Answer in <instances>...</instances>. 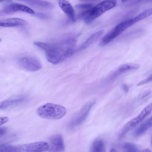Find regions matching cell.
Segmentation results:
<instances>
[{
  "instance_id": "1",
  "label": "cell",
  "mask_w": 152,
  "mask_h": 152,
  "mask_svg": "<svg viewBox=\"0 0 152 152\" xmlns=\"http://www.w3.org/2000/svg\"><path fill=\"white\" fill-rule=\"evenodd\" d=\"M76 42L75 38H68L51 42L36 41L34 44L44 51L48 61L56 64L73 54L75 51Z\"/></svg>"
},
{
  "instance_id": "2",
  "label": "cell",
  "mask_w": 152,
  "mask_h": 152,
  "mask_svg": "<svg viewBox=\"0 0 152 152\" xmlns=\"http://www.w3.org/2000/svg\"><path fill=\"white\" fill-rule=\"evenodd\" d=\"M66 113V109L64 107L52 103L42 105L37 110V114L40 117L51 120L60 119L65 116Z\"/></svg>"
},
{
  "instance_id": "3",
  "label": "cell",
  "mask_w": 152,
  "mask_h": 152,
  "mask_svg": "<svg viewBox=\"0 0 152 152\" xmlns=\"http://www.w3.org/2000/svg\"><path fill=\"white\" fill-rule=\"evenodd\" d=\"M117 0H105L91 8L88 15L83 19L86 23H89L106 11L116 6Z\"/></svg>"
},
{
  "instance_id": "4",
  "label": "cell",
  "mask_w": 152,
  "mask_h": 152,
  "mask_svg": "<svg viewBox=\"0 0 152 152\" xmlns=\"http://www.w3.org/2000/svg\"><path fill=\"white\" fill-rule=\"evenodd\" d=\"M152 111V103H151L145 107L137 117L126 123L119 133L118 138L121 139L129 131L137 126L151 113Z\"/></svg>"
},
{
  "instance_id": "5",
  "label": "cell",
  "mask_w": 152,
  "mask_h": 152,
  "mask_svg": "<svg viewBox=\"0 0 152 152\" xmlns=\"http://www.w3.org/2000/svg\"><path fill=\"white\" fill-rule=\"evenodd\" d=\"M134 23L133 19H129L124 21L117 25L112 30L102 38L99 45H105L112 41L126 28Z\"/></svg>"
},
{
  "instance_id": "6",
  "label": "cell",
  "mask_w": 152,
  "mask_h": 152,
  "mask_svg": "<svg viewBox=\"0 0 152 152\" xmlns=\"http://www.w3.org/2000/svg\"><path fill=\"white\" fill-rule=\"evenodd\" d=\"M19 63L22 68L29 72H35L42 68L40 62L37 59L31 57H22L19 59Z\"/></svg>"
},
{
  "instance_id": "7",
  "label": "cell",
  "mask_w": 152,
  "mask_h": 152,
  "mask_svg": "<svg viewBox=\"0 0 152 152\" xmlns=\"http://www.w3.org/2000/svg\"><path fill=\"white\" fill-rule=\"evenodd\" d=\"M19 152H39L47 151L49 146L47 142L39 141L23 145H18Z\"/></svg>"
},
{
  "instance_id": "8",
  "label": "cell",
  "mask_w": 152,
  "mask_h": 152,
  "mask_svg": "<svg viewBox=\"0 0 152 152\" xmlns=\"http://www.w3.org/2000/svg\"><path fill=\"white\" fill-rule=\"evenodd\" d=\"M49 151L51 152H64L65 146L62 136L56 134L51 136L49 139Z\"/></svg>"
},
{
  "instance_id": "9",
  "label": "cell",
  "mask_w": 152,
  "mask_h": 152,
  "mask_svg": "<svg viewBox=\"0 0 152 152\" xmlns=\"http://www.w3.org/2000/svg\"><path fill=\"white\" fill-rule=\"evenodd\" d=\"M19 11L32 14L35 13L33 10L27 6L19 4L11 3L6 5L1 11V14H9Z\"/></svg>"
},
{
  "instance_id": "10",
  "label": "cell",
  "mask_w": 152,
  "mask_h": 152,
  "mask_svg": "<svg viewBox=\"0 0 152 152\" xmlns=\"http://www.w3.org/2000/svg\"><path fill=\"white\" fill-rule=\"evenodd\" d=\"M94 104V102H91L86 106L80 113L71 121L70 125L74 126L83 123L86 119Z\"/></svg>"
},
{
  "instance_id": "11",
  "label": "cell",
  "mask_w": 152,
  "mask_h": 152,
  "mask_svg": "<svg viewBox=\"0 0 152 152\" xmlns=\"http://www.w3.org/2000/svg\"><path fill=\"white\" fill-rule=\"evenodd\" d=\"M59 5L64 12L72 22L76 21V16L74 9L71 4L66 0H59Z\"/></svg>"
},
{
  "instance_id": "12",
  "label": "cell",
  "mask_w": 152,
  "mask_h": 152,
  "mask_svg": "<svg viewBox=\"0 0 152 152\" xmlns=\"http://www.w3.org/2000/svg\"><path fill=\"white\" fill-rule=\"evenodd\" d=\"M27 22L19 18H12L2 20L0 21V26L3 27H12L26 25Z\"/></svg>"
},
{
  "instance_id": "13",
  "label": "cell",
  "mask_w": 152,
  "mask_h": 152,
  "mask_svg": "<svg viewBox=\"0 0 152 152\" xmlns=\"http://www.w3.org/2000/svg\"><path fill=\"white\" fill-rule=\"evenodd\" d=\"M26 3L33 6L40 8L50 9L53 7L51 3L43 0H15Z\"/></svg>"
},
{
  "instance_id": "14",
  "label": "cell",
  "mask_w": 152,
  "mask_h": 152,
  "mask_svg": "<svg viewBox=\"0 0 152 152\" xmlns=\"http://www.w3.org/2000/svg\"><path fill=\"white\" fill-rule=\"evenodd\" d=\"M139 67L138 65L125 64L120 66L113 74L110 80L115 78L120 75L127 71L137 69Z\"/></svg>"
},
{
  "instance_id": "15",
  "label": "cell",
  "mask_w": 152,
  "mask_h": 152,
  "mask_svg": "<svg viewBox=\"0 0 152 152\" xmlns=\"http://www.w3.org/2000/svg\"><path fill=\"white\" fill-rule=\"evenodd\" d=\"M25 100L24 97H18L8 99L1 102L0 104V109L3 110L12 106L19 104Z\"/></svg>"
},
{
  "instance_id": "16",
  "label": "cell",
  "mask_w": 152,
  "mask_h": 152,
  "mask_svg": "<svg viewBox=\"0 0 152 152\" xmlns=\"http://www.w3.org/2000/svg\"><path fill=\"white\" fill-rule=\"evenodd\" d=\"M104 32L103 30H101L91 35L80 47L79 50L87 48L96 41Z\"/></svg>"
},
{
  "instance_id": "17",
  "label": "cell",
  "mask_w": 152,
  "mask_h": 152,
  "mask_svg": "<svg viewBox=\"0 0 152 152\" xmlns=\"http://www.w3.org/2000/svg\"><path fill=\"white\" fill-rule=\"evenodd\" d=\"M91 152H105L106 147L103 141L99 139H96L92 143L90 149Z\"/></svg>"
},
{
  "instance_id": "18",
  "label": "cell",
  "mask_w": 152,
  "mask_h": 152,
  "mask_svg": "<svg viewBox=\"0 0 152 152\" xmlns=\"http://www.w3.org/2000/svg\"><path fill=\"white\" fill-rule=\"evenodd\" d=\"M150 128L147 121L140 125L134 131L133 134L135 137H138L144 134Z\"/></svg>"
},
{
  "instance_id": "19",
  "label": "cell",
  "mask_w": 152,
  "mask_h": 152,
  "mask_svg": "<svg viewBox=\"0 0 152 152\" xmlns=\"http://www.w3.org/2000/svg\"><path fill=\"white\" fill-rule=\"evenodd\" d=\"M0 152H18L17 145L6 144L0 145Z\"/></svg>"
},
{
  "instance_id": "20",
  "label": "cell",
  "mask_w": 152,
  "mask_h": 152,
  "mask_svg": "<svg viewBox=\"0 0 152 152\" xmlns=\"http://www.w3.org/2000/svg\"><path fill=\"white\" fill-rule=\"evenodd\" d=\"M152 15V8L146 10L139 15L132 18L134 23L146 18Z\"/></svg>"
},
{
  "instance_id": "21",
  "label": "cell",
  "mask_w": 152,
  "mask_h": 152,
  "mask_svg": "<svg viewBox=\"0 0 152 152\" xmlns=\"http://www.w3.org/2000/svg\"><path fill=\"white\" fill-rule=\"evenodd\" d=\"M123 148L126 152H137L139 151L137 146L134 144L126 142L124 143L123 145Z\"/></svg>"
},
{
  "instance_id": "22",
  "label": "cell",
  "mask_w": 152,
  "mask_h": 152,
  "mask_svg": "<svg viewBox=\"0 0 152 152\" xmlns=\"http://www.w3.org/2000/svg\"><path fill=\"white\" fill-rule=\"evenodd\" d=\"M75 7L79 9H84L88 10L92 8L93 5L90 4H77Z\"/></svg>"
},
{
  "instance_id": "23",
  "label": "cell",
  "mask_w": 152,
  "mask_h": 152,
  "mask_svg": "<svg viewBox=\"0 0 152 152\" xmlns=\"http://www.w3.org/2000/svg\"><path fill=\"white\" fill-rule=\"evenodd\" d=\"M152 81V73L147 77L140 82L137 84L138 86H141Z\"/></svg>"
},
{
  "instance_id": "24",
  "label": "cell",
  "mask_w": 152,
  "mask_h": 152,
  "mask_svg": "<svg viewBox=\"0 0 152 152\" xmlns=\"http://www.w3.org/2000/svg\"><path fill=\"white\" fill-rule=\"evenodd\" d=\"M0 126L3 124L8 121L9 120V118L7 117H2L0 118Z\"/></svg>"
},
{
  "instance_id": "25",
  "label": "cell",
  "mask_w": 152,
  "mask_h": 152,
  "mask_svg": "<svg viewBox=\"0 0 152 152\" xmlns=\"http://www.w3.org/2000/svg\"><path fill=\"white\" fill-rule=\"evenodd\" d=\"M7 128L4 127L1 128L0 129V137L4 135L7 132Z\"/></svg>"
},
{
  "instance_id": "26",
  "label": "cell",
  "mask_w": 152,
  "mask_h": 152,
  "mask_svg": "<svg viewBox=\"0 0 152 152\" xmlns=\"http://www.w3.org/2000/svg\"><path fill=\"white\" fill-rule=\"evenodd\" d=\"M121 87L123 89L126 93H127L129 91V87L128 86L125 84H123L121 85Z\"/></svg>"
},
{
  "instance_id": "27",
  "label": "cell",
  "mask_w": 152,
  "mask_h": 152,
  "mask_svg": "<svg viewBox=\"0 0 152 152\" xmlns=\"http://www.w3.org/2000/svg\"><path fill=\"white\" fill-rule=\"evenodd\" d=\"M37 16L39 17H40V18H46L48 17V15L45 14L43 13H38L37 14Z\"/></svg>"
},
{
  "instance_id": "28",
  "label": "cell",
  "mask_w": 152,
  "mask_h": 152,
  "mask_svg": "<svg viewBox=\"0 0 152 152\" xmlns=\"http://www.w3.org/2000/svg\"><path fill=\"white\" fill-rule=\"evenodd\" d=\"M147 121L150 128L152 127V116Z\"/></svg>"
},
{
  "instance_id": "29",
  "label": "cell",
  "mask_w": 152,
  "mask_h": 152,
  "mask_svg": "<svg viewBox=\"0 0 152 152\" xmlns=\"http://www.w3.org/2000/svg\"><path fill=\"white\" fill-rule=\"evenodd\" d=\"M142 151L146 152H151V151L150 150V149H148V148H146V149H145L143 150Z\"/></svg>"
},
{
  "instance_id": "30",
  "label": "cell",
  "mask_w": 152,
  "mask_h": 152,
  "mask_svg": "<svg viewBox=\"0 0 152 152\" xmlns=\"http://www.w3.org/2000/svg\"><path fill=\"white\" fill-rule=\"evenodd\" d=\"M110 151L111 152H116V151L115 150L114 148H112V149Z\"/></svg>"
},
{
  "instance_id": "31",
  "label": "cell",
  "mask_w": 152,
  "mask_h": 152,
  "mask_svg": "<svg viewBox=\"0 0 152 152\" xmlns=\"http://www.w3.org/2000/svg\"><path fill=\"white\" fill-rule=\"evenodd\" d=\"M129 0H121L122 2L123 3Z\"/></svg>"
},
{
  "instance_id": "32",
  "label": "cell",
  "mask_w": 152,
  "mask_h": 152,
  "mask_svg": "<svg viewBox=\"0 0 152 152\" xmlns=\"http://www.w3.org/2000/svg\"><path fill=\"white\" fill-rule=\"evenodd\" d=\"M82 0L86 1V0Z\"/></svg>"
},
{
  "instance_id": "33",
  "label": "cell",
  "mask_w": 152,
  "mask_h": 152,
  "mask_svg": "<svg viewBox=\"0 0 152 152\" xmlns=\"http://www.w3.org/2000/svg\"></svg>"
}]
</instances>
